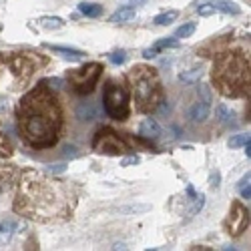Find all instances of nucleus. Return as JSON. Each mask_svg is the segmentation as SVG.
Here are the masks:
<instances>
[{
	"label": "nucleus",
	"instance_id": "nucleus-1",
	"mask_svg": "<svg viewBox=\"0 0 251 251\" xmlns=\"http://www.w3.org/2000/svg\"><path fill=\"white\" fill-rule=\"evenodd\" d=\"M76 205V189L69 181L54 179L47 173L28 169L20 175L14 211L34 221H65Z\"/></svg>",
	"mask_w": 251,
	"mask_h": 251
},
{
	"label": "nucleus",
	"instance_id": "nucleus-2",
	"mask_svg": "<svg viewBox=\"0 0 251 251\" xmlns=\"http://www.w3.org/2000/svg\"><path fill=\"white\" fill-rule=\"evenodd\" d=\"M18 131L32 149H49L58 141L62 129V109L54 91L43 80L18 102Z\"/></svg>",
	"mask_w": 251,
	"mask_h": 251
},
{
	"label": "nucleus",
	"instance_id": "nucleus-3",
	"mask_svg": "<svg viewBox=\"0 0 251 251\" xmlns=\"http://www.w3.org/2000/svg\"><path fill=\"white\" fill-rule=\"evenodd\" d=\"M213 82L225 97L249 95V56L243 50H221L213 65Z\"/></svg>",
	"mask_w": 251,
	"mask_h": 251
},
{
	"label": "nucleus",
	"instance_id": "nucleus-4",
	"mask_svg": "<svg viewBox=\"0 0 251 251\" xmlns=\"http://www.w3.org/2000/svg\"><path fill=\"white\" fill-rule=\"evenodd\" d=\"M131 82V93L135 100V109L139 113H153L159 109V104L163 102V87L157 69L145 67V65H135L129 75Z\"/></svg>",
	"mask_w": 251,
	"mask_h": 251
},
{
	"label": "nucleus",
	"instance_id": "nucleus-5",
	"mask_svg": "<svg viewBox=\"0 0 251 251\" xmlns=\"http://www.w3.org/2000/svg\"><path fill=\"white\" fill-rule=\"evenodd\" d=\"M4 65L10 69V75L14 78L16 87H26L32 75L40 65H47L43 56H36L32 52H12L4 56Z\"/></svg>",
	"mask_w": 251,
	"mask_h": 251
},
{
	"label": "nucleus",
	"instance_id": "nucleus-6",
	"mask_svg": "<svg viewBox=\"0 0 251 251\" xmlns=\"http://www.w3.org/2000/svg\"><path fill=\"white\" fill-rule=\"evenodd\" d=\"M102 102H104V111H107V115L113 117L115 121H127L129 119V113H131L129 93L115 78H111L107 82V87H104Z\"/></svg>",
	"mask_w": 251,
	"mask_h": 251
},
{
	"label": "nucleus",
	"instance_id": "nucleus-7",
	"mask_svg": "<svg viewBox=\"0 0 251 251\" xmlns=\"http://www.w3.org/2000/svg\"><path fill=\"white\" fill-rule=\"evenodd\" d=\"M100 73H102V65H100V62H89V65L80 67V69L69 71L67 73V80L71 82V87L75 89V93L87 95V93H93L95 91L97 82L100 78Z\"/></svg>",
	"mask_w": 251,
	"mask_h": 251
},
{
	"label": "nucleus",
	"instance_id": "nucleus-8",
	"mask_svg": "<svg viewBox=\"0 0 251 251\" xmlns=\"http://www.w3.org/2000/svg\"><path fill=\"white\" fill-rule=\"evenodd\" d=\"M93 149L97 153H102V155H123V153H127L129 147H127V143H125L119 133H115L111 127H102L95 139H93Z\"/></svg>",
	"mask_w": 251,
	"mask_h": 251
},
{
	"label": "nucleus",
	"instance_id": "nucleus-9",
	"mask_svg": "<svg viewBox=\"0 0 251 251\" xmlns=\"http://www.w3.org/2000/svg\"><path fill=\"white\" fill-rule=\"evenodd\" d=\"M247 225H249V211H247V207H243L239 201H233L231 211H229V217L225 221L227 233L237 237V235H241L245 231Z\"/></svg>",
	"mask_w": 251,
	"mask_h": 251
},
{
	"label": "nucleus",
	"instance_id": "nucleus-10",
	"mask_svg": "<svg viewBox=\"0 0 251 251\" xmlns=\"http://www.w3.org/2000/svg\"><path fill=\"white\" fill-rule=\"evenodd\" d=\"M18 229V221L12 219V217H6V219H0V245H4L12 239V235L16 233Z\"/></svg>",
	"mask_w": 251,
	"mask_h": 251
},
{
	"label": "nucleus",
	"instance_id": "nucleus-11",
	"mask_svg": "<svg viewBox=\"0 0 251 251\" xmlns=\"http://www.w3.org/2000/svg\"><path fill=\"white\" fill-rule=\"evenodd\" d=\"M16 177H18V169H14V167H0V193L8 191Z\"/></svg>",
	"mask_w": 251,
	"mask_h": 251
},
{
	"label": "nucleus",
	"instance_id": "nucleus-12",
	"mask_svg": "<svg viewBox=\"0 0 251 251\" xmlns=\"http://www.w3.org/2000/svg\"><path fill=\"white\" fill-rule=\"evenodd\" d=\"M139 135L145 139H157L161 135V127L155 119H145L139 127Z\"/></svg>",
	"mask_w": 251,
	"mask_h": 251
},
{
	"label": "nucleus",
	"instance_id": "nucleus-13",
	"mask_svg": "<svg viewBox=\"0 0 251 251\" xmlns=\"http://www.w3.org/2000/svg\"><path fill=\"white\" fill-rule=\"evenodd\" d=\"M209 113H211V104L209 102H205V100H199V102H195L193 107H191V119L195 121V123H203L207 117H209Z\"/></svg>",
	"mask_w": 251,
	"mask_h": 251
},
{
	"label": "nucleus",
	"instance_id": "nucleus-14",
	"mask_svg": "<svg viewBox=\"0 0 251 251\" xmlns=\"http://www.w3.org/2000/svg\"><path fill=\"white\" fill-rule=\"evenodd\" d=\"M135 18V8L133 6H123V8H119L111 18H109V23H113V25H123V23H129V20H133Z\"/></svg>",
	"mask_w": 251,
	"mask_h": 251
},
{
	"label": "nucleus",
	"instance_id": "nucleus-15",
	"mask_svg": "<svg viewBox=\"0 0 251 251\" xmlns=\"http://www.w3.org/2000/svg\"><path fill=\"white\" fill-rule=\"evenodd\" d=\"M147 211H151V205L147 203H131V205L119 207V215H141Z\"/></svg>",
	"mask_w": 251,
	"mask_h": 251
},
{
	"label": "nucleus",
	"instance_id": "nucleus-16",
	"mask_svg": "<svg viewBox=\"0 0 251 251\" xmlns=\"http://www.w3.org/2000/svg\"><path fill=\"white\" fill-rule=\"evenodd\" d=\"M47 49L54 50V52H60L65 58H71V60H82L85 58V52L78 50V49H69V47H54V45H47Z\"/></svg>",
	"mask_w": 251,
	"mask_h": 251
},
{
	"label": "nucleus",
	"instance_id": "nucleus-17",
	"mask_svg": "<svg viewBox=\"0 0 251 251\" xmlns=\"http://www.w3.org/2000/svg\"><path fill=\"white\" fill-rule=\"evenodd\" d=\"M76 117L80 121H95L97 119V107H95V102H82V104H78Z\"/></svg>",
	"mask_w": 251,
	"mask_h": 251
},
{
	"label": "nucleus",
	"instance_id": "nucleus-18",
	"mask_svg": "<svg viewBox=\"0 0 251 251\" xmlns=\"http://www.w3.org/2000/svg\"><path fill=\"white\" fill-rule=\"evenodd\" d=\"M213 6H215V10H219V12H223V14H239V12H241L239 4L233 2V0H217Z\"/></svg>",
	"mask_w": 251,
	"mask_h": 251
},
{
	"label": "nucleus",
	"instance_id": "nucleus-19",
	"mask_svg": "<svg viewBox=\"0 0 251 251\" xmlns=\"http://www.w3.org/2000/svg\"><path fill=\"white\" fill-rule=\"evenodd\" d=\"M78 12L89 16V18H97V16L102 14V6L97 4V2H80L78 4Z\"/></svg>",
	"mask_w": 251,
	"mask_h": 251
},
{
	"label": "nucleus",
	"instance_id": "nucleus-20",
	"mask_svg": "<svg viewBox=\"0 0 251 251\" xmlns=\"http://www.w3.org/2000/svg\"><path fill=\"white\" fill-rule=\"evenodd\" d=\"M201 76H203V71H201V67H197V69H191V71H183L179 75V80L185 82V85H193V82H199Z\"/></svg>",
	"mask_w": 251,
	"mask_h": 251
},
{
	"label": "nucleus",
	"instance_id": "nucleus-21",
	"mask_svg": "<svg viewBox=\"0 0 251 251\" xmlns=\"http://www.w3.org/2000/svg\"><path fill=\"white\" fill-rule=\"evenodd\" d=\"M40 26L43 28H49V30H54V28H62L65 26V20L58 18V16H43L38 20Z\"/></svg>",
	"mask_w": 251,
	"mask_h": 251
},
{
	"label": "nucleus",
	"instance_id": "nucleus-22",
	"mask_svg": "<svg viewBox=\"0 0 251 251\" xmlns=\"http://www.w3.org/2000/svg\"><path fill=\"white\" fill-rule=\"evenodd\" d=\"M177 16H179V12H177V10L163 12V14L155 16V25H159V26H169L171 23H175V20H177Z\"/></svg>",
	"mask_w": 251,
	"mask_h": 251
},
{
	"label": "nucleus",
	"instance_id": "nucleus-23",
	"mask_svg": "<svg viewBox=\"0 0 251 251\" xmlns=\"http://www.w3.org/2000/svg\"><path fill=\"white\" fill-rule=\"evenodd\" d=\"M12 155V145L2 129V125H0V157H10Z\"/></svg>",
	"mask_w": 251,
	"mask_h": 251
},
{
	"label": "nucleus",
	"instance_id": "nucleus-24",
	"mask_svg": "<svg viewBox=\"0 0 251 251\" xmlns=\"http://www.w3.org/2000/svg\"><path fill=\"white\" fill-rule=\"evenodd\" d=\"M217 115H219V119H221V123L223 125H235V115L231 113V111H229L227 107H225V104H219V107H217Z\"/></svg>",
	"mask_w": 251,
	"mask_h": 251
},
{
	"label": "nucleus",
	"instance_id": "nucleus-25",
	"mask_svg": "<svg viewBox=\"0 0 251 251\" xmlns=\"http://www.w3.org/2000/svg\"><path fill=\"white\" fill-rule=\"evenodd\" d=\"M195 32V23H187L175 30V38H189Z\"/></svg>",
	"mask_w": 251,
	"mask_h": 251
},
{
	"label": "nucleus",
	"instance_id": "nucleus-26",
	"mask_svg": "<svg viewBox=\"0 0 251 251\" xmlns=\"http://www.w3.org/2000/svg\"><path fill=\"white\" fill-rule=\"evenodd\" d=\"M179 47V43H177V40L175 38H163V40H159V43H155V50L159 52L161 49H177Z\"/></svg>",
	"mask_w": 251,
	"mask_h": 251
},
{
	"label": "nucleus",
	"instance_id": "nucleus-27",
	"mask_svg": "<svg viewBox=\"0 0 251 251\" xmlns=\"http://www.w3.org/2000/svg\"><path fill=\"white\" fill-rule=\"evenodd\" d=\"M247 135H235V137H231V139H229V147H231V149H237V147H241V145H245L247 143Z\"/></svg>",
	"mask_w": 251,
	"mask_h": 251
},
{
	"label": "nucleus",
	"instance_id": "nucleus-28",
	"mask_svg": "<svg viewBox=\"0 0 251 251\" xmlns=\"http://www.w3.org/2000/svg\"><path fill=\"white\" fill-rule=\"evenodd\" d=\"M197 12H199V16H211V14H215V6L213 4H201L197 8Z\"/></svg>",
	"mask_w": 251,
	"mask_h": 251
},
{
	"label": "nucleus",
	"instance_id": "nucleus-29",
	"mask_svg": "<svg viewBox=\"0 0 251 251\" xmlns=\"http://www.w3.org/2000/svg\"><path fill=\"white\" fill-rule=\"evenodd\" d=\"M125 60H127V54H125L123 50H119V52H113V54H111V62H113V65H123Z\"/></svg>",
	"mask_w": 251,
	"mask_h": 251
},
{
	"label": "nucleus",
	"instance_id": "nucleus-30",
	"mask_svg": "<svg viewBox=\"0 0 251 251\" xmlns=\"http://www.w3.org/2000/svg\"><path fill=\"white\" fill-rule=\"evenodd\" d=\"M199 93H201V100H205V102H209L211 104V91H209V87L207 85H199Z\"/></svg>",
	"mask_w": 251,
	"mask_h": 251
},
{
	"label": "nucleus",
	"instance_id": "nucleus-31",
	"mask_svg": "<svg viewBox=\"0 0 251 251\" xmlns=\"http://www.w3.org/2000/svg\"><path fill=\"white\" fill-rule=\"evenodd\" d=\"M47 169H49V173H52V175H54V173H65V171H67V165H65V163H60V165H49Z\"/></svg>",
	"mask_w": 251,
	"mask_h": 251
},
{
	"label": "nucleus",
	"instance_id": "nucleus-32",
	"mask_svg": "<svg viewBox=\"0 0 251 251\" xmlns=\"http://www.w3.org/2000/svg\"><path fill=\"white\" fill-rule=\"evenodd\" d=\"M47 82V85L52 89V91H56V89H60L62 85H65V80H62V78H49V80H45Z\"/></svg>",
	"mask_w": 251,
	"mask_h": 251
},
{
	"label": "nucleus",
	"instance_id": "nucleus-33",
	"mask_svg": "<svg viewBox=\"0 0 251 251\" xmlns=\"http://www.w3.org/2000/svg\"><path fill=\"white\" fill-rule=\"evenodd\" d=\"M219 181H221L219 171H213V173H211V177H209V185H211L213 189H217V187H219Z\"/></svg>",
	"mask_w": 251,
	"mask_h": 251
},
{
	"label": "nucleus",
	"instance_id": "nucleus-34",
	"mask_svg": "<svg viewBox=\"0 0 251 251\" xmlns=\"http://www.w3.org/2000/svg\"><path fill=\"white\" fill-rule=\"evenodd\" d=\"M137 163H141V159H139L137 155H133V157H127V159H123V161H121V165H123V167H129V165H137Z\"/></svg>",
	"mask_w": 251,
	"mask_h": 251
},
{
	"label": "nucleus",
	"instance_id": "nucleus-35",
	"mask_svg": "<svg viewBox=\"0 0 251 251\" xmlns=\"http://www.w3.org/2000/svg\"><path fill=\"white\" fill-rule=\"evenodd\" d=\"M62 151H65V153H62L65 157H76V147H75V145H67Z\"/></svg>",
	"mask_w": 251,
	"mask_h": 251
},
{
	"label": "nucleus",
	"instance_id": "nucleus-36",
	"mask_svg": "<svg viewBox=\"0 0 251 251\" xmlns=\"http://www.w3.org/2000/svg\"><path fill=\"white\" fill-rule=\"evenodd\" d=\"M143 56H145V58H155V56H157V50H155V49H145V50H143Z\"/></svg>",
	"mask_w": 251,
	"mask_h": 251
},
{
	"label": "nucleus",
	"instance_id": "nucleus-37",
	"mask_svg": "<svg viewBox=\"0 0 251 251\" xmlns=\"http://www.w3.org/2000/svg\"><path fill=\"white\" fill-rule=\"evenodd\" d=\"M239 191H241V197H243V199H249V197H251L249 185H243V187H239Z\"/></svg>",
	"mask_w": 251,
	"mask_h": 251
},
{
	"label": "nucleus",
	"instance_id": "nucleus-38",
	"mask_svg": "<svg viewBox=\"0 0 251 251\" xmlns=\"http://www.w3.org/2000/svg\"><path fill=\"white\" fill-rule=\"evenodd\" d=\"M8 111V100L0 97V113H6Z\"/></svg>",
	"mask_w": 251,
	"mask_h": 251
},
{
	"label": "nucleus",
	"instance_id": "nucleus-39",
	"mask_svg": "<svg viewBox=\"0 0 251 251\" xmlns=\"http://www.w3.org/2000/svg\"><path fill=\"white\" fill-rule=\"evenodd\" d=\"M245 155L251 157V141H249V139H247V143H245Z\"/></svg>",
	"mask_w": 251,
	"mask_h": 251
},
{
	"label": "nucleus",
	"instance_id": "nucleus-40",
	"mask_svg": "<svg viewBox=\"0 0 251 251\" xmlns=\"http://www.w3.org/2000/svg\"><path fill=\"white\" fill-rule=\"evenodd\" d=\"M129 2H131V6H141V4L147 2V0H129Z\"/></svg>",
	"mask_w": 251,
	"mask_h": 251
},
{
	"label": "nucleus",
	"instance_id": "nucleus-41",
	"mask_svg": "<svg viewBox=\"0 0 251 251\" xmlns=\"http://www.w3.org/2000/svg\"><path fill=\"white\" fill-rule=\"evenodd\" d=\"M2 65H4V56L0 54V69H2Z\"/></svg>",
	"mask_w": 251,
	"mask_h": 251
}]
</instances>
